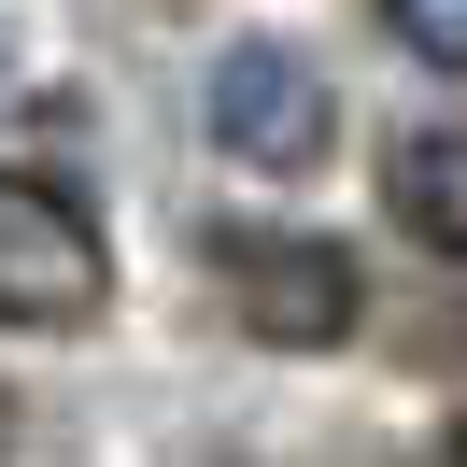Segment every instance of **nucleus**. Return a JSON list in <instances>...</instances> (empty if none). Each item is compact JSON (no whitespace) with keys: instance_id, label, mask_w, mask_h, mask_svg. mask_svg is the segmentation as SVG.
<instances>
[{"instance_id":"obj_2","label":"nucleus","mask_w":467,"mask_h":467,"mask_svg":"<svg viewBox=\"0 0 467 467\" xmlns=\"http://www.w3.org/2000/svg\"><path fill=\"white\" fill-rule=\"evenodd\" d=\"M99 297H114L99 213H86V199H57L43 171H15V184H0V326L71 340V326H99Z\"/></svg>"},{"instance_id":"obj_5","label":"nucleus","mask_w":467,"mask_h":467,"mask_svg":"<svg viewBox=\"0 0 467 467\" xmlns=\"http://www.w3.org/2000/svg\"><path fill=\"white\" fill-rule=\"evenodd\" d=\"M382 29H397L425 71H467V0H382Z\"/></svg>"},{"instance_id":"obj_1","label":"nucleus","mask_w":467,"mask_h":467,"mask_svg":"<svg viewBox=\"0 0 467 467\" xmlns=\"http://www.w3.org/2000/svg\"><path fill=\"white\" fill-rule=\"evenodd\" d=\"M199 128H213V156L297 184V171H326V142H340V86H326L297 43H227V57L199 71Z\"/></svg>"},{"instance_id":"obj_3","label":"nucleus","mask_w":467,"mask_h":467,"mask_svg":"<svg viewBox=\"0 0 467 467\" xmlns=\"http://www.w3.org/2000/svg\"><path fill=\"white\" fill-rule=\"evenodd\" d=\"M213 284H227V312L255 326V340H284V354L354 340V255H340V241H297V227H227V241H213Z\"/></svg>"},{"instance_id":"obj_4","label":"nucleus","mask_w":467,"mask_h":467,"mask_svg":"<svg viewBox=\"0 0 467 467\" xmlns=\"http://www.w3.org/2000/svg\"><path fill=\"white\" fill-rule=\"evenodd\" d=\"M382 213H397L425 255H467V128H425V142H397V171H382Z\"/></svg>"}]
</instances>
